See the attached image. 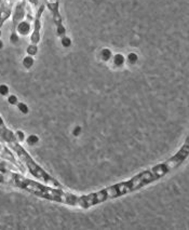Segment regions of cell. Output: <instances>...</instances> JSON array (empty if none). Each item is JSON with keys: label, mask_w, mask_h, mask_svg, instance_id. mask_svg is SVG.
Listing matches in <instances>:
<instances>
[{"label": "cell", "mask_w": 189, "mask_h": 230, "mask_svg": "<svg viewBox=\"0 0 189 230\" xmlns=\"http://www.w3.org/2000/svg\"><path fill=\"white\" fill-rule=\"evenodd\" d=\"M188 156H189V141L188 138H186L185 144L181 146V149L166 161H163V162L155 165L154 168H149V170L142 171L139 174H136L135 176H133L132 178H130V179L121 182L124 193L128 195V193L134 192L136 190L146 187L147 185L152 184V183L160 179V178L164 177L171 171L175 170L181 164H183L184 161L188 158Z\"/></svg>", "instance_id": "6da1fadb"}, {"label": "cell", "mask_w": 189, "mask_h": 230, "mask_svg": "<svg viewBox=\"0 0 189 230\" xmlns=\"http://www.w3.org/2000/svg\"><path fill=\"white\" fill-rule=\"evenodd\" d=\"M6 175V183L15 186L18 188L25 190V191L31 193V195L39 197L41 199H45L48 201L62 203V204L75 206L76 204V197L71 192L64 191L60 188H52L47 184H42L39 182H35L33 179L25 177L20 173L12 172L10 170H7L4 173Z\"/></svg>", "instance_id": "7a4b0ae2"}, {"label": "cell", "mask_w": 189, "mask_h": 230, "mask_svg": "<svg viewBox=\"0 0 189 230\" xmlns=\"http://www.w3.org/2000/svg\"><path fill=\"white\" fill-rule=\"evenodd\" d=\"M0 137L2 141L10 147L13 152L18 156V158L22 161L24 165L27 168L28 172L35 178H37L40 182H43L45 184L53 185L55 187L62 188V184L57 179H55L53 176H51L47 171L43 170L41 166L31 158V156L26 151V149L21 145V143L18 141L15 134L6 126L3 122V119L0 116Z\"/></svg>", "instance_id": "3957f363"}, {"label": "cell", "mask_w": 189, "mask_h": 230, "mask_svg": "<svg viewBox=\"0 0 189 230\" xmlns=\"http://www.w3.org/2000/svg\"><path fill=\"white\" fill-rule=\"evenodd\" d=\"M45 2H47L48 8L50 9L51 13H52L53 22H54L55 26H56L57 35L60 37L66 36V29H65L64 25H63L62 16H60L59 11V0H45Z\"/></svg>", "instance_id": "277c9868"}, {"label": "cell", "mask_w": 189, "mask_h": 230, "mask_svg": "<svg viewBox=\"0 0 189 230\" xmlns=\"http://www.w3.org/2000/svg\"><path fill=\"white\" fill-rule=\"evenodd\" d=\"M43 10H45V6H41L40 9L38 10L37 15L35 19V27H34L33 35L30 37V41L33 45H38V42L40 41V28H41V15L43 13Z\"/></svg>", "instance_id": "5b68a950"}, {"label": "cell", "mask_w": 189, "mask_h": 230, "mask_svg": "<svg viewBox=\"0 0 189 230\" xmlns=\"http://www.w3.org/2000/svg\"><path fill=\"white\" fill-rule=\"evenodd\" d=\"M0 156H1L2 158L7 159V160H9L10 162L13 163V164L15 165L16 168H18V170H21L22 172H24V168H22L21 163L18 162V161L15 160V157L12 155V152H11L10 150H9V148L6 147V146H4L3 144L1 143V142H0Z\"/></svg>", "instance_id": "8992f818"}, {"label": "cell", "mask_w": 189, "mask_h": 230, "mask_svg": "<svg viewBox=\"0 0 189 230\" xmlns=\"http://www.w3.org/2000/svg\"><path fill=\"white\" fill-rule=\"evenodd\" d=\"M11 13L10 7H8L6 3L2 4V7L0 8V36H1V27L3 25V23L6 22V19L9 18Z\"/></svg>", "instance_id": "52a82bcc"}, {"label": "cell", "mask_w": 189, "mask_h": 230, "mask_svg": "<svg viewBox=\"0 0 189 230\" xmlns=\"http://www.w3.org/2000/svg\"><path fill=\"white\" fill-rule=\"evenodd\" d=\"M30 31V25L28 22L26 21H21L16 26V33L21 36H26L28 35V33Z\"/></svg>", "instance_id": "ba28073f"}, {"label": "cell", "mask_w": 189, "mask_h": 230, "mask_svg": "<svg viewBox=\"0 0 189 230\" xmlns=\"http://www.w3.org/2000/svg\"><path fill=\"white\" fill-rule=\"evenodd\" d=\"M34 63H35V60H34V57L30 55L24 57V60H23V66L26 68V69H30V68L34 66Z\"/></svg>", "instance_id": "9c48e42d"}, {"label": "cell", "mask_w": 189, "mask_h": 230, "mask_svg": "<svg viewBox=\"0 0 189 230\" xmlns=\"http://www.w3.org/2000/svg\"><path fill=\"white\" fill-rule=\"evenodd\" d=\"M113 64L117 66V67H120V66H122L123 64H124L125 58L122 54H116L115 56H113Z\"/></svg>", "instance_id": "30bf717a"}, {"label": "cell", "mask_w": 189, "mask_h": 230, "mask_svg": "<svg viewBox=\"0 0 189 230\" xmlns=\"http://www.w3.org/2000/svg\"><path fill=\"white\" fill-rule=\"evenodd\" d=\"M111 56H113V54H111V51L109 50V49H103V50H102L101 57L103 61L107 62V61H109L111 58Z\"/></svg>", "instance_id": "8fae6325"}, {"label": "cell", "mask_w": 189, "mask_h": 230, "mask_svg": "<svg viewBox=\"0 0 189 230\" xmlns=\"http://www.w3.org/2000/svg\"><path fill=\"white\" fill-rule=\"evenodd\" d=\"M26 142H27V144L29 146H35L36 144L39 142V136L35 135V134H30V135L26 138Z\"/></svg>", "instance_id": "7c38bea8"}, {"label": "cell", "mask_w": 189, "mask_h": 230, "mask_svg": "<svg viewBox=\"0 0 189 230\" xmlns=\"http://www.w3.org/2000/svg\"><path fill=\"white\" fill-rule=\"evenodd\" d=\"M26 52L28 53V55H30V56H34V55H36L37 54V52H38V46L37 45H29L27 46V49H26Z\"/></svg>", "instance_id": "4fadbf2b"}, {"label": "cell", "mask_w": 189, "mask_h": 230, "mask_svg": "<svg viewBox=\"0 0 189 230\" xmlns=\"http://www.w3.org/2000/svg\"><path fill=\"white\" fill-rule=\"evenodd\" d=\"M16 105H18V109L22 112V114L27 115L28 112H29V108H28V106L26 104H24V103H18Z\"/></svg>", "instance_id": "5bb4252c"}, {"label": "cell", "mask_w": 189, "mask_h": 230, "mask_svg": "<svg viewBox=\"0 0 189 230\" xmlns=\"http://www.w3.org/2000/svg\"><path fill=\"white\" fill-rule=\"evenodd\" d=\"M137 61H139V56H137V54H135V53H130L128 55V62L130 64H135Z\"/></svg>", "instance_id": "9a60e30c"}, {"label": "cell", "mask_w": 189, "mask_h": 230, "mask_svg": "<svg viewBox=\"0 0 189 230\" xmlns=\"http://www.w3.org/2000/svg\"><path fill=\"white\" fill-rule=\"evenodd\" d=\"M60 43H62V45L64 46V48H68V46L71 45V40H70L69 37H67V36H64V37H62Z\"/></svg>", "instance_id": "2e32d148"}, {"label": "cell", "mask_w": 189, "mask_h": 230, "mask_svg": "<svg viewBox=\"0 0 189 230\" xmlns=\"http://www.w3.org/2000/svg\"><path fill=\"white\" fill-rule=\"evenodd\" d=\"M9 94V87L6 84H0V95L6 96Z\"/></svg>", "instance_id": "e0dca14e"}, {"label": "cell", "mask_w": 189, "mask_h": 230, "mask_svg": "<svg viewBox=\"0 0 189 230\" xmlns=\"http://www.w3.org/2000/svg\"><path fill=\"white\" fill-rule=\"evenodd\" d=\"M18 40H20V38H18V33H16V31H13L10 36V41L12 43H14V45H16V43L18 42Z\"/></svg>", "instance_id": "ac0fdd59"}, {"label": "cell", "mask_w": 189, "mask_h": 230, "mask_svg": "<svg viewBox=\"0 0 189 230\" xmlns=\"http://www.w3.org/2000/svg\"><path fill=\"white\" fill-rule=\"evenodd\" d=\"M15 136H16V138H18V141L20 142V143H22V142L25 139V134L23 133L22 131H20V130H18V131L15 132Z\"/></svg>", "instance_id": "d6986e66"}, {"label": "cell", "mask_w": 189, "mask_h": 230, "mask_svg": "<svg viewBox=\"0 0 189 230\" xmlns=\"http://www.w3.org/2000/svg\"><path fill=\"white\" fill-rule=\"evenodd\" d=\"M8 103L10 105H16L18 104V97L15 96V95H9L8 97Z\"/></svg>", "instance_id": "ffe728a7"}, {"label": "cell", "mask_w": 189, "mask_h": 230, "mask_svg": "<svg viewBox=\"0 0 189 230\" xmlns=\"http://www.w3.org/2000/svg\"><path fill=\"white\" fill-rule=\"evenodd\" d=\"M81 126H75V129L72 130V135L74 136H79L80 134H81Z\"/></svg>", "instance_id": "44dd1931"}, {"label": "cell", "mask_w": 189, "mask_h": 230, "mask_svg": "<svg viewBox=\"0 0 189 230\" xmlns=\"http://www.w3.org/2000/svg\"><path fill=\"white\" fill-rule=\"evenodd\" d=\"M0 165H7V163L4 161H2V159L0 158Z\"/></svg>", "instance_id": "7402d4cb"}, {"label": "cell", "mask_w": 189, "mask_h": 230, "mask_svg": "<svg viewBox=\"0 0 189 230\" xmlns=\"http://www.w3.org/2000/svg\"><path fill=\"white\" fill-rule=\"evenodd\" d=\"M2 48H3V42H2V40L0 39V50H1Z\"/></svg>", "instance_id": "603a6c76"}]
</instances>
